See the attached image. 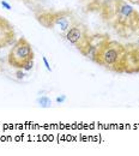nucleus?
I'll list each match as a JSON object with an SVG mask.
<instances>
[{
	"label": "nucleus",
	"instance_id": "obj_11",
	"mask_svg": "<svg viewBox=\"0 0 139 156\" xmlns=\"http://www.w3.org/2000/svg\"><path fill=\"white\" fill-rule=\"evenodd\" d=\"M1 5H2L6 10H11V5H10V4H7L6 1H4V0H2V1H1Z\"/></svg>",
	"mask_w": 139,
	"mask_h": 156
},
{
	"label": "nucleus",
	"instance_id": "obj_3",
	"mask_svg": "<svg viewBox=\"0 0 139 156\" xmlns=\"http://www.w3.org/2000/svg\"><path fill=\"white\" fill-rule=\"evenodd\" d=\"M34 59L35 53L30 42L25 37H19L12 44L9 52L7 62L16 70L30 71L34 66Z\"/></svg>",
	"mask_w": 139,
	"mask_h": 156
},
{
	"label": "nucleus",
	"instance_id": "obj_5",
	"mask_svg": "<svg viewBox=\"0 0 139 156\" xmlns=\"http://www.w3.org/2000/svg\"><path fill=\"white\" fill-rule=\"evenodd\" d=\"M64 37H65V40L68 43H71L72 46H75L80 52V54H82L84 52V49H85L89 40H90V34H89L86 27L77 20L64 34Z\"/></svg>",
	"mask_w": 139,
	"mask_h": 156
},
{
	"label": "nucleus",
	"instance_id": "obj_6",
	"mask_svg": "<svg viewBox=\"0 0 139 156\" xmlns=\"http://www.w3.org/2000/svg\"><path fill=\"white\" fill-rule=\"evenodd\" d=\"M123 59V73H139V46L137 43L126 44Z\"/></svg>",
	"mask_w": 139,
	"mask_h": 156
},
{
	"label": "nucleus",
	"instance_id": "obj_12",
	"mask_svg": "<svg viewBox=\"0 0 139 156\" xmlns=\"http://www.w3.org/2000/svg\"><path fill=\"white\" fill-rule=\"evenodd\" d=\"M127 2H131V4H133V5H138L139 6V0H126Z\"/></svg>",
	"mask_w": 139,
	"mask_h": 156
},
{
	"label": "nucleus",
	"instance_id": "obj_13",
	"mask_svg": "<svg viewBox=\"0 0 139 156\" xmlns=\"http://www.w3.org/2000/svg\"><path fill=\"white\" fill-rule=\"evenodd\" d=\"M65 96H61V98H57V102H58V103H62V102H64V101H65Z\"/></svg>",
	"mask_w": 139,
	"mask_h": 156
},
{
	"label": "nucleus",
	"instance_id": "obj_8",
	"mask_svg": "<svg viewBox=\"0 0 139 156\" xmlns=\"http://www.w3.org/2000/svg\"><path fill=\"white\" fill-rule=\"evenodd\" d=\"M109 39L108 35L106 34H96V35H90V40L84 49V52L82 53V55L86 57V58L92 59L95 53L99 51V48L102 46V43L106 41V40Z\"/></svg>",
	"mask_w": 139,
	"mask_h": 156
},
{
	"label": "nucleus",
	"instance_id": "obj_4",
	"mask_svg": "<svg viewBox=\"0 0 139 156\" xmlns=\"http://www.w3.org/2000/svg\"><path fill=\"white\" fill-rule=\"evenodd\" d=\"M35 17L42 27L47 29H57L61 34H65L70 27L77 22L73 13L67 10L41 11L40 13H35Z\"/></svg>",
	"mask_w": 139,
	"mask_h": 156
},
{
	"label": "nucleus",
	"instance_id": "obj_15",
	"mask_svg": "<svg viewBox=\"0 0 139 156\" xmlns=\"http://www.w3.org/2000/svg\"><path fill=\"white\" fill-rule=\"evenodd\" d=\"M22 1H30V0H22Z\"/></svg>",
	"mask_w": 139,
	"mask_h": 156
},
{
	"label": "nucleus",
	"instance_id": "obj_9",
	"mask_svg": "<svg viewBox=\"0 0 139 156\" xmlns=\"http://www.w3.org/2000/svg\"><path fill=\"white\" fill-rule=\"evenodd\" d=\"M39 103H40L41 107H43V108H48V107L52 106L50 98H48L47 96H42L41 98H39Z\"/></svg>",
	"mask_w": 139,
	"mask_h": 156
},
{
	"label": "nucleus",
	"instance_id": "obj_14",
	"mask_svg": "<svg viewBox=\"0 0 139 156\" xmlns=\"http://www.w3.org/2000/svg\"><path fill=\"white\" fill-rule=\"evenodd\" d=\"M137 44L139 46V35H138V40H137Z\"/></svg>",
	"mask_w": 139,
	"mask_h": 156
},
{
	"label": "nucleus",
	"instance_id": "obj_7",
	"mask_svg": "<svg viewBox=\"0 0 139 156\" xmlns=\"http://www.w3.org/2000/svg\"><path fill=\"white\" fill-rule=\"evenodd\" d=\"M16 31L10 20L0 15V49L10 47L15 43Z\"/></svg>",
	"mask_w": 139,
	"mask_h": 156
},
{
	"label": "nucleus",
	"instance_id": "obj_1",
	"mask_svg": "<svg viewBox=\"0 0 139 156\" xmlns=\"http://www.w3.org/2000/svg\"><path fill=\"white\" fill-rule=\"evenodd\" d=\"M101 17L122 37L138 33L139 12L126 0H106L101 6Z\"/></svg>",
	"mask_w": 139,
	"mask_h": 156
},
{
	"label": "nucleus",
	"instance_id": "obj_10",
	"mask_svg": "<svg viewBox=\"0 0 139 156\" xmlns=\"http://www.w3.org/2000/svg\"><path fill=\"white\" fill-rule=\"evenodd\" d=\"M43 62H44V65H46V69L48 70V71H50L52 69H50V65H49V62H48V60H47V58L46 57H43Z\"/></svg>",
	"mask_w": 139,
	"mask_h": 156
},
{
	"label": "nucleus",
	"instance_id": "obj_2",
	"mask_svg": "<svg viewBox=\"0 0 139 156\" xmlns=\"http://www.w3.org/2000/svg\"><path fill=\"white\" fill-rule=\"evenodd\" d=\"M126 47L114 40H106L99 51L95 53L92 60L104 69L116 72L123 73V59H125Z\"/></svg>",
	"mask_w": 139,
	"mask_h": 156
}]
</instances>
